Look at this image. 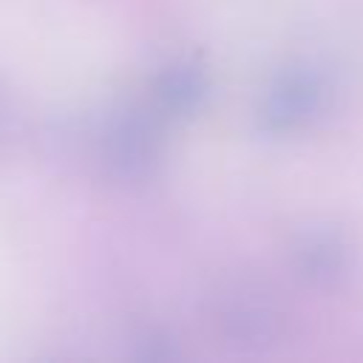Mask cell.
I'll return each instance as SVG.
<instances>
[{
  "label": "cell",
  "mask_w": 363,
  "mask_h": 363,
  "mask_svg": "<svg viewBox=\"0 0 363 363\" xmlns=\"http://www.w3.org/2000/svg\"><path fill=\"white\" fill-rule=\"evenodd\" d=\"M108 159L116 173L128 179H139L153 167L156 159V128L147 116L133 113L119 119L108 139Z\"/></svg>",
  "instance_id": "1"
},
{
  "label": "cell",
  "mask_w": 363,
  "mask_h": 363,
  "mask_svg": "<svg viewBox=\"0 0 363 363\" xmlns=\"http://www.w3.org/2000/svg\"><path fill=\"white\" fill-rule=\"evenodd\" d=\"M199 74L190 68V65H167L159 79H156V96L162 99V105L170 111H182V108H190L199 96Z\"/></svg>",
  "instance_id": "2"
}]
</instances>
